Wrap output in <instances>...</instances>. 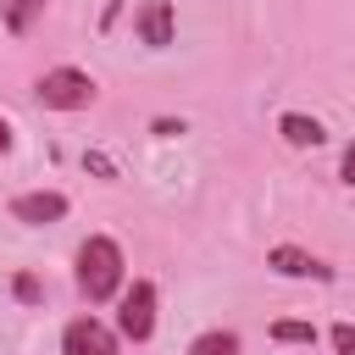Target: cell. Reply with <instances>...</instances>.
I'll list each match as a JSON object with an SVG mask.
<instances>
[{"label":"cell","instance_id":"12","mask_svg":"<svg viewBox=\"0 0 355 355\" xmlns=\"http://www.w3.org/2000/svg\"><path fill=\"white\" fill-rule=\"evenodd\" d=\"M11 294H17L22 305H39V300H44V288H39V277H28V272H17V277H11Z\"/></svg>","mask_w":355,"mask_h":355},{"label":"cell","instance_id":"5","mask_svg":"<svg viewBox=\"0 0 355 355\" xmlns=\"http://www.w3.org/2000/svg\"><path fill=\"white\" fill-rule=\"evenodd\" d=\"M11 216H17V222H28V227L61 222V216H67V194H55V189H33V194H17V200H11Z\"/></svg>","mask_w":355,"mask_h":355},{"label":"cell","instance_id":"14","mask_svg":"<svg viewBox=\"0 0 355 355\" xmlns=\"http://www.w3.org/2000/svg\"><path fill=\"white\" fill-rule=\"evenodd\" d=\"M338 178H344V183H349V189H355V144H349V150H344V161H338Z\"/></svg>","mask_w":355,"mask_h":355},{"label":"cell","instance_id":"15","mask_svg":"<svg viewBox=\"0 0 355 355\" xmlns=\"http://www.w3.org/2000/svg\"><path fill=\"white\" fill-rule=\"evenodd\" d=\"M6 150H11V122L0 116V155H6Z\"/></svg>","mask_w":355,"mask_h":355},{"label":"cell","instance_id":"3","mask_svg":"<svg viewBox=\"0 0 355 355\" xmlns=\"http://www.w3.org/2000/svg\"><path fill=\"white\" fill-rule=\"evenodd\" d=\"M116 327H122V338H133V344H144L150 333H155V283H133V288H122V305H116Z\"/></svg>","mask_w":355,"mask_h":355},{"label":"cell","instance_id":"6","mask_svg":"<svg viewBox=\"0 0 355 355\" xmlns=\"http://www.w3.org/2000/svg\"><path fill=\"white\" fill-rule=\"evenodd\" d=\"M266 266L277 277H333V266H322L316 255H305L300 244H272L266 250Z\"/></svg>","mask_w":355,"mask_h":355},{"label":"cell","instance_id":"9","mask_svg":"<svg viewBox=\"0 0 355 355\" xmlns=\"http://www.w3.org/2000/svg\"><path fill=\"white\" fill-rule=\"evenodd\" d=\"M44 17V0H0V22H6V33H28L33 22Z\"/></svg>","mask_w":355,"mask_h":355},{"label":"cell","instance_id":"10","mask_svg":"<svg viewBox=\"0 0 355 355\" xmlns=\"http://www.w3.org/2000/svg\"><path fill=\"white\" fill-rule=\"evenodd\" d=\"M189 355H239V333L211 327V333H200V338L189 344Z\"/></svg>","mask_w":355,"mask_h":355},{"label":"cell","instance_id":"16","mask_svg":"<svg viewBox=\"0 0 355 355\" xmlns=\"http://www.w3.org/2000/svg\"><path fill=\"white\" fill-rule=\"evenodd\" d=\"M305 355H311V349H305Z\"/></svg>","mask_w":355,"mask_h":355},{"label":"cell","instance_id":"13","mask_svg":"<svg viewBox=\"0 0 355 355\" xmlns=\"http://www.w3.org/2000/svg\"><path fill=\"white\" fill-rule=\"evenodd\" d=\"M327 338H333V349H338V355H355V327H349V322H333V333H327Z\"/></svg>","mask_w":355,"mask_h":355},{"label":"cell","instance_id":"4","mask_svg":"<svg viewBox=\"0 0 355 355\" xmlns=\"http://www.w3.org/2000/svg\"><path fill=\"white\" fill-rule=\"evenodd\" d=\"M61 355H116V333L100 316H78L61 333Z\"/></svg>","mask_w":355,"mask_h":355},{"label":"cell","instance_id":"11","mask_svg":"<svg viewBox=\"0 0 355 355\" xmlns=\"http://www.w3.org/2000/svg\"><path fill=\"white\" fill-rule=\"evenodd\" d=\"M272 338H277V344H294V349H311V344H316V327L283 316V322H272Z\"/></svg>","mask_w":355,"mask_h":355},{"label":"cell","instance_id":"8","mask_svg":"<svg viewBox=\"0 0 355 355\" xmlns=\"http://www.w3.org/2000/svg\"><path fill=\"white\" fill-rule=\"evenodd\" d=\"M277 133H283L294 150H316V144L327 139L322 122H316V116H300V111H283V116H277Z\"/></svg>","mask_w":355,"mask_h":355},{"label":"cell","instance_id":"1","mask_svg":"<svg viewBox=\"0 0 355 355\" xmlns=\"http://www.w3.org/2000/svg\"><path fill=\"white\" fill-rule=\"evenodd\" d=\"M78 294L89 305H105V300L122 294V244L116 239L94 233V239L78 244Z\"/></svg>","mask_w":355,"mask_h":355},{"label":"cell","instance_id":"2","mask_svg":"<svg viewBox=\"0 0 355 355\" xmlns=\"http://www.w3.org/2000/svg\"><path fill=\"white\" fill-rule=\"evenodd\" d=\"M39 100H44L50 111H83V105L94 100V78L78 72V67H50V72L39 78Z\"/></svg>","mask_w":355,"mask_h":355},{"label":"cell","instance_id":"7","mask_svg":"<svg viewBox=\"0 0 355 355\" xmlns=\"http://www.w3.org/2000/svg\"><path fill=\"white\" fill-rule=\"evenodd\" d=\"M139 39H144L150 50H166V44H172V0H150V6L139 11Z\"/></svg>","mask_w":355,"mask_h":355}]
</instances>
